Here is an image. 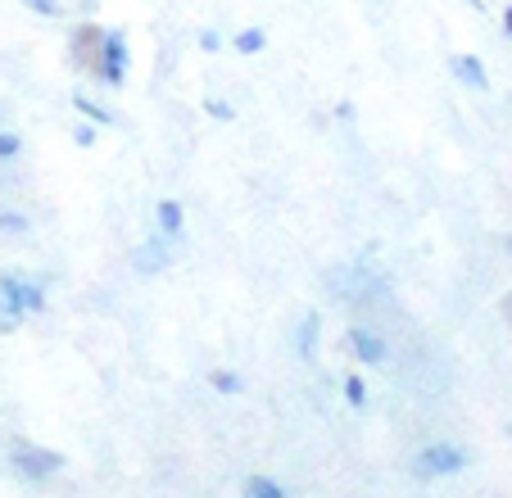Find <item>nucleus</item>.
Here are the masks:
<instances>
[{
	"label": "nucleus",
	"mask_w": 512,
	"mask_h": 498,
	"mask_svg": "<svg viewBox=\"0 0 512 498\" xmlns=\"http://www.w3.org/2000/svg\"><path fill=\"white\" fill-rule=\"evenodd\" d=\"M32 313H46V286L32 277H19V272H0V317L19 326Z\"/></svg>",
	"instance_id": "obj_1"
},
{
	"label": "nucleus",
	"mask_w": 512,
	"mask_h": 498,
	"mask_svg": "<svg viewBox=\"0 0 512 498\" xmlns=\"http://www.w3.org/2000/svg\"><path fill=\"white\" fill-rule=\"evenodd\" d=\"M91 73L105 82V87H114V91H123V82H127V73H132V46H127V32H100V50H96V68Z\"/></svg>",
	"instance_id": "obj_2"
},
{
	"label": "nucleus",
	"mask_w": 512,
	"mask_h": 498,
	"mask_svg": "<svg viewBox=\"0 0 512 498\" xmlns=\"http://www.w3.org/2000/svg\"><path fill=\"white\" fill-rule=\"evenodd\" d=\"M10 462H14V471L28 476V480H50V476H59V471L68 467V458L59 449H41V444H28V440L14 444Z\"/></svg>",
	"instance_id": "obj_3"
},
{
	"label": "nucleus",
	"mask_w": 512,
	"mask_h": 498,
	"mask_svg": "<svg viewBox=\"0 0 512 498\" xmlns=\"http://www.w3.org/2000/svg\"><path fill=\"white\" fill-rule=\"evenodd\" d=\"M467 467V453L458 444H426L413 458V476L417 480H440V476H458Z\"/></svg>",
	"instance_id": "obj_4"
},
{
	"label": "nucleus",
	"mask_w": 512,
	"mask_h": 498,
	"mask_svg": "<svg viewBox=\"0 0 512 498\" xmlns=\"http://www.w3.org/2000/svg\"><path fill=\"white\" fill-rule=\"evenodd\" d=\"M173 268V240L159 231V236H150L145 245H136L132 254V272L136 277H159V272Z\"/></svg>",
	"instance_id": "obj_5"
},
{
	"label": "nucleus",
	"mask_w": 512,
	"mask_h": 498,
	"mask_svg": "<svg viewBox=\"0 0 512 498\" xmlns=\"http://www.w3.org/2000/svg\"><path fill=\"white\" fill-rule=\"evenodd\" d=\"M345 349L354 363H368V367H381L386 363V340L377 336V331H368V326H349L345 331Z\"/></svg>",
	"instance_id": "obj_6"
},
{
	"label": "nucleus",
	"mask_w": 512,
	"mask_h": 498,
	"mask_svg": "<svg viewBox=\"0 0 512 498\" xmlns=\"http://www.w3.org/2000/svg\"><path fill=\"white\" fill-rule=\"evenodd\" d=\"M449 68H454V77L463 82V87L490 91V73H485V64L476 55H454V59H449Z\"/></svg>",
	"instance_id": "obj_7"
},
{
	"label": "nucleus",
	"mask_w": 512,
	"mask_h": 498,
	"mask_svg": "<svg viewBox=\"0 0 512 498\" xmlns=\"http://www.w3.org/2000/svg\"><path fill=\"white\" fill-rule=\"evenodd\" d=\"M100 32H105V28H96V23H82V28L73 32V59H78V68H96Z\"/></svg>",
	"instance_id": "obj_8"
},
{
	"label": "nucleus",
	"mask_w": 512,
	"mask_h": 498,
	"mask_svg": "<svg viewBox=\"0 0 512 498\" xmlns=\"http://www.w3.org/2000/svg\"><path fill=\"white\" fill-rule=\"evenodd\" d=\"M155 222H159V231H164L168 240H182V231H186V209L177 200H159L155 204Z\"/></svg>",
	"instance_id": "obj_9"
},
{
	"label": "nucleus",
	"mask_w": 512,
	"mask_h": 498,
	"mask_svg": "<svg viewBox=\"0 0 512 498\" xmlns=\"http://www.w3.org/2000/svg\"><path fill=\"white\" fill-rule=\"evenodd\" d=\"M73 109H78L82 118H91V123H96V127H109V123H114V109L96 105V100H91L87 91H78V96H73Z\"/></svg>",
	"instance_id": "obj_10"
},
{
	"label": "nucleus",
	"mask_w": 512,
	"mask_h": 498,
	"mask_svg": "<svg viewBox=\"0 0 512 498\" xmlns=\"http://www.w3.org/2000/svg\"><path fill=\"white\" fill-rule=\"evenodd\" d=\"M241 494H245V498H286V489H281L272 476H250V480L241 485Z\"/></svg>",
	"instance_id": "obj_11"
},
{
	"label": "nucleus",
	"mask_w": 512,
	"mask_h": 498,
	"mask_svg": "<svg viewBox=\"0 0 512 498\" xmlns=\"http://www.w3.org/2000/svg\"><path fill=\"white\" fill-rule=\"evenodd\" d=\"M232 46H236V55H259V50L268 46V32L263 28H241L232 37Z\"/></svg>",
	"instance_id": "obj_12"
},
{
	"label": "nucleus",
	"mask_w": 512,
	"mask_h": 498,
	"mask_svg": "<svg viewBox=\"0 0 512 498\" xmlns=\"http://www.w3.org/2000/svg\"><path fill=\"white\" fill-rule=\"evenodd\" d=\"M318 331H322V317H304L300 322V336H295L300 358H313V349H318Z\"/></svg>",
	"instance_id": "obj_13"
},
{
	"label": "nucleus",
	"mask_w": 512,
	"mask_h": 498,
	"mask_svg": "<svg viewBox=\"0 0 512 498\" xmlns=\"http://www.w3.org/2000/svg\"><path fill=\"white\" fill-rule=\"evenodd\" d=\"M209 390H218V394H241L245 381H241L236 372H227V367H218V372H209Z\"/></svg>",
	"instance_id": "obj_14"
},
{
	"label": "nucleus",
	"mask_w": 512,
	"mask_h": 498,
	"mask_svg": "<svg viewBox=\"0 0 512 498\" xmlns=\"http://www.w3.org/2000/svg\"><path fill=\"white\" fill-rule=\"evenodd\" d=\"M19 154H23V136L10 132V127H0V163L19 159Z\"/></svg>",
	"instance_id": "obj_15"
},
{
	"label": "nucleus",
	"mask_w": 512,
	"mask_h": 498,
	"mask_svg": "<svg viewBox=\"0 0 512 498\" xmlns=\"http://www.w3.org/2000/svg\"><path fill=\"white\" fill-rule=\"evenodd\" d=\"M345 403L349 408H368V385H363V376H345Z\"/></svg>",
	"instance_id": "obj_16"
},
{
	"label": "nucleus",
	"mask_w": 512,
	"mask_h": 498,
	"mask_svg": "<svg viewBox=\"0 0 512 498\" xmlns=\"http://www.w3.org/2000/svg\"><path fill=\"white\" fill-rule=\"evenodd\" d=\"M0 231L23 236V231H32V218H23V213H14V209H0Z\"/></svg>",
	"instance_id": "obj_17"
},
{
	"label": "nucleus",
	"mask_w": 512,
	"mask_h": 498,
	"mask_svg": "<svg viewBox=\"0 0 512 498\" xmlns=\"http://www.w3.org/2000/svg\"><path fill=\"white\" fill-rule=\"evenodd\" d=\"M23 5H28L32 14H41V19H59V14H64V5H59V0H23Z\"/></svg>",
	"instance_id": "obj_18"
},
{
	"label": "nucleus",
	"mask_w": 512,
	"mask_h": 498,
	"mask_svg": "<svg viewBox=\"0 0 512 498\" xmlns=\"http://www.w3.org/2000/svg\"><path fill=\"white\" fill-rule=\"evenodd\" d=\"M204 114H209V118H223V123H232V118H236V109L227 105V100L209 96V100H204Z\"/></svg>",
	"instance_id": "obj_19"
},
{
	"label": "nucleus",
	"mask_w": 512,
	"mask_h": 498,
	"mask_svg": "<svg viewBox=\"0 0 512 498\" xmlns=\"http://www.w3.org/2000/svg\"><path fill=\"white\" fill-rule=\"evenodd\" d=\"M73 141H78L82 150H91V145H96V123H91V118H87V123H78V127H73Z\"/></svg>",
	"instance_id": "obj_20"
},
{
	"label": "nucleus",
	"mask_w": 512,
	"mask_h": 498,
	"mask_svg": "<svg viewBox=\"0 0 512 498\" xmlns=\"http://www.w3.org/2000/svg\"><path fill=\"white\" fill-rule=\"evenodd\" d=\"M200 50H204V55H218V50H223V37H218L213 28H204L200 32Z\"/></svg>",
	"instance_id": "obj_21"
},
{
	"label": "nucleus",
	"mask_w": 512,
	"mask_h": 498,
	"mask_svg": "<svg viewBox=\"0 0 512 498\" xmlns=\"http://www.w3.org/2000/svg\"><path fill=\"white\" fill-rule=\"evenodd\" d=\"M503 28H508V37H512V5L503 10Z\"/></svg>",
	"instance_id": "obj_22"
},
{
	"label": "nucleus",
	"mask_w": 512,
	"mask_h": 498,
	"mask_svg": "<svg viewBox=\"0 0 512 498\" xmlns=\"http://www.w3.org/2000/svg\"><path fill=\"white\" fill-rule=\"evenodd\" d=\"M508 254H512V236H508Z\"/></svg>",
	"instance_id": "obj_23"
},
{
	"label": "nucleus",
	"mask_w": 512,
	"mask_h": 498,
	"mask_svg": "<svg viewBox=\"0 0 512 498\" xmlns=\"http://www.w3.org/2000/svg\"><path fill=\"white\" fill-rule=\"evenodd\" d=\"M0 123H5V109H0Z\"/></svg>",
	"instance_id": "obj_24"
}]
</instances>
